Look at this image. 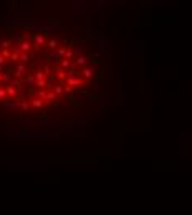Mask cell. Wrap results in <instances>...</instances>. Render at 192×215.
<instances>
[{
  "instance_id": "1",
  "label": "cell",
  "mask_w": 192,
  "mask_h": 215,
  "mask_svg": "<svg viewBox=\"0 0 192 215\" xmlns=\"http://www.w3.org/2000/svg\"><path fill=\"white\" fill-rule=\"evenodd\" d=\"M96 65L98 58L55 23L0 22V129L58 126L94 88Z\"/></svg>"
}]
</instances>
